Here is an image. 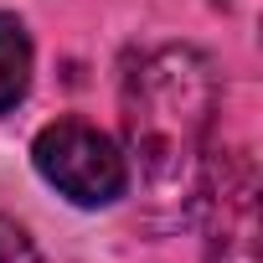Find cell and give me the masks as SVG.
<instances>
[{
	"mask_svg": "<svg viewBox=\"0 0 263 263\" xmlns=\"http://www.w3.org/2000/svg\"><path fill=\"white\" fill-rule=\"evenodd\" d=\"M31 88V36L16 16L0 11V114H11Z\"/></svg>",
	"mask_w": 263,
	"mask_h": 263,
	"instance_id": "obj_4",
	"label": "cell"
},
{
	"mask_svg": "<svg viewBox=\"0 0 263 263\" xmlns=\"http://www.w3.org/2000/svg\"><path fill=\"white\" fill-rule=\"evenodd\" d=\"M212 114L217 72L196 47H160L124 78V140L150 201L186 212L201 186Z\"/></svg>",
	"mask_w": 263,
	"mask_h": 263,
	"instance_id": "obj_1",
	"label": "cell"
},
{
	"mask_svg": "<svg viewBox=\"0 0 263 263\" xmlns=\"http://www.w3.org/2000/svg\"><path fill=\"white\" fill-rule=\"evenodd\" d=\"M0 263H42V253H36V242L26 237V227L11 222L6 212H0Z\"/></svg>",
	"mask_w": 263,
	"mask_h": 263,
	"instance_id": "obj_5",
	"label": "cell"
},
{
	"mask_svg": "<svg viewBox=\"0 0 263 263\" xmlns=\"http://www.w3.org/2000/svg\"><path fill=\"white\" fill-rule=\"evenodd\" d=\"M31 160H36L42 181L57 186L72 206H114L129 191V160L119 155V145L103 129H93L83 119L47 124L31 145Z\"/></svg>",
	"mask_w": 263,
	"mask_h": 263,
	"instance_id": "obj_2",
	"label": "cell"
},
{
	"mask_svg": "<svg viewBox=\"0 0 263 263\" xmlns=\"http://www.w3.org/2000/svg\"><path fill=\"white\" fill-rule=\"evenodd\" d=\"M206 263H258V165L242 150H222L201 165Z\"/></svg>",
	"mask_w": 263,
	"mask_h": 263,
	"instance_id": "obj_3",
	"label": "cell"
}]
</instances>
